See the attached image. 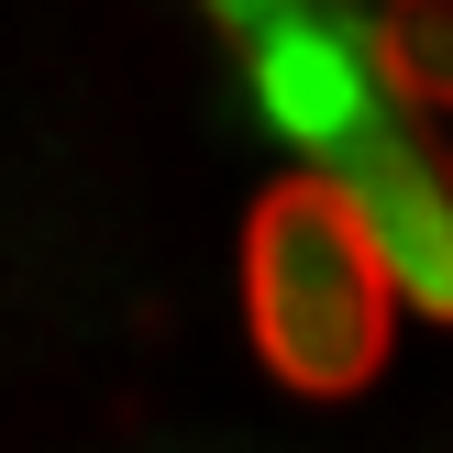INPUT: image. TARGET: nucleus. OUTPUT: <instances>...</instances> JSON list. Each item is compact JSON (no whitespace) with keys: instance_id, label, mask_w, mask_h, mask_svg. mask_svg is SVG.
Segmentation results:
<instances>
[{"instance_id":"1","label":"nucleus","mask_w":453,"mask_h":453,"mask_svg":"<svg viewBox=\"0 0 453 453\" xmlns=\"http://www.w3.org/2000/svg\"><path fill=\"white\" fill-rule=\"evenodd\" d=\"M243 56H255V111L277 122V144H299V177H321L365 221L398 310L453 321V188L432 100L398 78L388 0H288Z\"/></svg>"},{"instance_id":"2","label":"nucleus","mask_w":453,"mask_h":453,"mask_svg":"<svg viewBox=\"0 0 453 453\" xmlns=\"http://www.w3.org/2000/svg\"><path fill=\"white\" fill-rule=\"evenodd\" d=\"M243 332H255L265 376L299 398L376 388V365L398 343V288L376 265L365 221L299 166L243 211Z\"/></svg>"},{"instance_id":"3","label":"nucleus","mask_w":453,"mask_h":453,"mask_svg":"<svg viewBox=\"0 0 453 453\" xmlns=\"http://www.w3.org/2000/svg\"><path fill=\"white\" fill-rule=\"evenodd\" d=\"M199 12H211V22H221V34H233V44H255V34H265V22H277V12H288V0H199Z\"/></svg>"}]
</instances>
